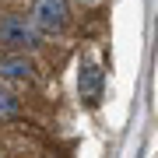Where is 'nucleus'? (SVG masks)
Instances as JSON below:
<instances>
[{"label": "nucleus", "mask_w": 158, "mask_h": 158, "mask_svg": "<svg viewBox=\"0 0 158 158\" xmlns=\"http://www.w3.org/2000/svg\"><path fill=\"white\" fill-rule=\"evenodd\" d=\"M77 91H81V98H85V106H91V109L102 102V70L95 67V63H85V67H81Z\"/></svg>", "instance_id": "3"}, {"label": "nucleus", "mask_w": 158, "mask_h": 158, "mask_svg": "<svg viewBox=\"0 0 158 158\" xmlns=\"http://www.w3.org/2000/svg\"><path fill=\"white\" fill-rule=\"evenodd\" d=\"M14 113H18V98L7 88H0V119H7V116H14Z\"/></svg>", "instance_id": "5"}, {"label": "nucleus", "mask_w": 158, "mask_h": 158, "mask_svg": "<svg viewBox=\"0 0 158 158\" xmlns=\"http://www.w3.org/2000/svg\"><path fill=\"white\" fill-rule=\"evenodd\" d=\"M32 60H25V56H4L0 60V77L4 81H28L32 77Z\"/></svg>", "instance_id": "4"}, {"label": "nucleus", "mask_w": 158, "mask_h": 158, "mask_svg": "<svg viewBox=\"0 0 158 158\" xmlns=\"http://www.w3.org/2000/svg\"><path fill=\"white\" fill-rule=\"evenodd\" d=\"M0 42L11 49H35L39 46V28L25 14H4L0 18Z\"/></svg>", "instance_id": "1"}, {"label": "nucleus", "mask_w": 158, "mask_h": 158, "mask_svg": "<svg viewBox=\"0 0 158 158\" xmlns=\"http://www.w3.org/2000/svg\"><path fill=\"white\" fill-rule=\"evenodd\" d=\"M32 21H35L39 32H63L67 21H70V4L67 0H35Z\"/></svg>", "instance_id": "2"}]
</instances>
